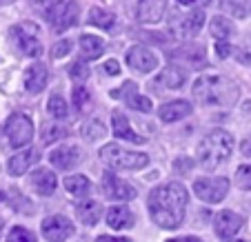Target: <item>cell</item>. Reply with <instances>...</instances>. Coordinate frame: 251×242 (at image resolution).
<instances>
[{
  "instance_id": "6da1fadb",
  "label": "cell",
  "mask_w": 251,
  "mask_h": 242,
  "mask_svg": "<svg viewBox=\"0 0 251 242\" xmlns=\"http://www.w3.org/2000/svg\"><path fill=\"white\" fill-rule=\"evenodd\" d=\"M187 202H189V194L180 182H167L156 187L149 194L151 220L162 229H178L185 220Z\"/></svg>"
},
{
  "instance_id": "7a4b0ae2",
  "label": "cell",
  "mask_w": 251,
  "mask_h": 242,
  "mask_svg": "<svg viewBox=\"0 0 251 242\" xmlns=\"http://www.w3.org/2000/svg\"><path fill=\"white\" fill-rule=\"evenodd\" d=\"M194 96L200 105L231 107L238 100V87L223 76H200L194 82Z\"/></svg>"
},
{
  "instance_id": "3957f363",
  "label": "cell",
  "mask_w": 251,
  "mask_h": 242,
  "mask_svg": "<svg viewBox=\"0 0 251 242\" xmlns=\"http://www.w3.org/2000/svg\"><path fill=\"white\" fill-rule=\"evenodd\" d=\"M233 151V136L229 131L223 129H216V131L207 133V136L200 140L198 149H196V160L202 169L211 171L216 167H220L223 162H227L231 158Z\"/></svg>"
},
{
  "instance_id": "277c9868",
  "label": "cell",
  "mask_w": 251,
  "mask_h": 242,
  "mask_svg": "<svg viewBox=\"0 0 251 242\" xmlns=\"http://www.w3.org/2000/svg\"><path fill=\"white\" fill-rule=\"evenodd\" d=\"M100 160L111 169H125V171H138L145 169L149 165L147 153H138V151H127L120 145H104L100 149Z\"/></svg>"
},
{
  "instance_id": "5b68a950",
  "label": "cell",
  "mask_w": 251,
  "mask_h": 242,
  "mask_svg": "<svg viewBox=\"0 0 251 242\" xmlns=\"http://www.w3.org/2000/svg\"><path fill=\"white\" fill-rule=\"evenodd\" d=\"M78 16H80V7H78L76 0H56V2L49 5L47 11V18L56 33H62L67 29L76 27Z\"/></svg>"
},
{
  "instance_id": "8992f818",
  "label": "cell",
  "mask_w": 251,
  "mask_h": 242,
  "mask_svg": "<svg viewBox=\"0 0 251 242\" xmlns=\"http://www.w3.org/2000/svg\"><path fill=\"white\" fill-rule=\"evenodd\" d=\"M14 40H16V47L23 56H29V58H40L43 53V45L38 40V27L29 20L20 23L18 27H14Z\"/></svg>"
},
{
  "instance_id": "52a82bcc",
  "label": "cell",
  "mask_w": 251,
  "mask_h": 242,
  "mask_svg": "<svg viewBox=\"0 0 251 242\" xmlns=\"http://www.w3.org/2000/svg\"><path fill=\"white\" fill-rule=\"evenodd\" d=\"M5 133H7L9 145L14 149L27 147L33 138V122L25 114H14V116H9V120H7Z\"/></svg>"
},
{
  "instance_id": "ba28073f",
  "label": "cell",
  "mask_w": 251,
  "mask_h": 242,
  "mask_svg": "<svg viewBox=\"0 0 251 242\" xmlns=\"http://www.w3.org/2000/svg\"><path fill=\"white\" fill-rule=\"evenodd\" d=\"M194 191L202 202H220L229 194L227 178H198L194 182Z\"/></svg>"
},
{
  "instance_id": "9c48e42d",
  "label": "cell",
  "mask_w": 251,
  "mask_h": 242,
  "mask_svg": "<svg viewBox=\"0 0 251 242\" xmlns=\"http://www.w3.org/2000/svg\"><path fill=\"white\" fill-rule=\"evenodd\" d=\"M127 65L140 73H149L158 67V58H156V53H153L151 49H147L145 45H133L127 51Z\"/></svg>"
},
{
  "instance_id": "30bf717a",
  "label": "cell",
  "mask_w": 251,
  "mask_h": 242,
  "mask_svg": "<svg viewBox=\"0 0 251 242\" xmlns=\"http://www.w3.org/2000/svg\"><path fill=\"white\" fill-rule=\"evenodd\" d=\"M102 194L109 200H131L136 198V189L129 182L120 180L114 173H104L102 176Z\"/></svg>"
},
{
  "instance_id": "8fae6325",
  "label": "cell",
  "mask_w": 251,
  "mask_h": 242,
  "mask_svg": "<svg viewBox=\"0 0 251 242\" xmlns=\"http://www.w3.org/2000/svg\"><path fill=\"white\" fill-rule=\"evenodd\" d=\"M74 233V222L71 220H67L65 216H51V218H47L43 222V236L47 238V240H67V238Z\"/></svg>"
},
{
  "instance_id": "7c38bea8",
  "label": "cell",
  "mask_w": 251,
  "mask_h": 242,
  "mask_svg": "<svg viewBox=\"0 0 251 242\" xmlns=\"http://www.w3.org/2000/svg\"><path fill=\"white\" fill-rule=\"evenodd\" d=\"M213 229H216V236L223 238V240H231L238 231L242 229V218L233 211H220L213 220Z\"/></svg>"
},
{
  "instance_id": "4fadbf2b",
  "label": "cell",
  "mask_w": 251,
  "mask_h": 242,
  "mask_svg": "<svg viewBox=\"0 0 251 242\" xmlns=\"http://www.w3.org/2000/svg\"><path fill=\"white\" fill-rule=\"evenodd\" d=\"M167 11V0H140L138 2V20L145 24L160 23Z\"/></svg>"
},
{
  "instance_id": "5bb4252c",
  "label": "cell",
  "mask_w": 251,
  "mask_h": 242,
  "mask_svg": "<svg viewBox=\"0 0 251 242\" xmlns=\"http://www.w3.org/2000/svg\"><path fill=\"white\" fill-rule=\"evenodd\" d=\"M29 185L38 191L40 195H51L53 191H56V187H58V180H56V173H53L51 169H45V167H40V169H36L31 173V178H29Z\"/></svg>"
},
{
  "instance_id": "9a60e30c",
  "label": "cell",
  "mask_w": 251,
  "mask_h": 242,
  "mask_svg": "<svg viewBox=\"0 0 251 242\" xmlns=\"http://www.w3.org/2000/svg\"><path fill=\"white\" fill-rule=\"evenodd\" d=\"M47 80H49V73L43 62H33L27 72H25V87L31 94H40L47 87Z\"/></svg>"
},
{
  "instance_id": "2e32d148",
  "label": "cell",
  "mask_w": 251,
  "mask_h": 242,
  "mask_svg": "<svg viewBox=\"0 0 251 242\" xmlns=\"http://www.w3.org/2000/svg\"><path fill=\"white\" fill-rule=\"evenodd\" d=\"M80 149L78 147H58L49 153V160L56 169H71L80 162Z\"/></svg>"
},
{
  "instance_id": "e0dca14e",
  "label": "cell",
  "mask_w": 251,
  "mask_h": 242,
  "mask_svg": "<svg viewBox=\"0 0 251 242\" xmlns=\"http://www.w3.org/2000/svg\"><path fill=\"white\" fill-rule=\"evenodd\" d=\"M111 129H114V136L120 138V140H127V143H133V145L145 143V138L133 131L131 124L127 122V118L120 111H114V116H111Z\"/></svg>"
},
{
  "instance_id": "ac0fdd59",
  "label": "cell",
  "mask_w": 251,
  "mask_h": 242,
  "mask_svg": "<svg viewBox=\"0 0 251 242\" xmlns=\"http://www.w3.org/2000/svg\"><path fill=\"white\" fill-rule=\"evenodd\" d=\"M191 114V102L187 100H174V102H167L160 107L158 116H160L162 122H176V120H182Z\"/></svg>"
},
{
  "instance_id": "d6986e66",
  "label": "cell",
  "mask_w": 251,
  "mask_h": 242,
  "mask_svg": "<svg viewBox=\"0 0 251 242\" xmlns=\"http://www.w3.org/2000/svg\"><path fill=\"white\" fill-rule=\"evenodd\" d=\"M133 214L129 207H125V204H120V207H111L109 211H107V224H109L111 229H118V231H123V229H131L133 227Z\"/></svg>"
},
{
  "instance_id": "ffe728a7",
  "label": "cell",
  "mask_w": 251,
  "mask_h": 242,
  "mask_svg": "<svg viewBox=\"0 0 251 242\" xmlns=\"http://www.w3.org/2000/svg\"><path fill=\"white\" fill-rule=\"evenodd\" d=\"M40 153L36 151V149H20L18 153H16L14 158L9 160V173L11 176H23L25 171L29 169V165H31L33 160H38Z\"/></svg>"
},
{
  "instance_id": "44dd1931",
  "label": "cell",
  "mask_w": 251,
  "mask_h": 242,
  "mask_svg": "<svg viewBox=\"0 0 251 242\" xmlns=\"http://www.w3.org/2000/svg\"><path fill=\"white\" fill-rule=\"evenodd\" d=\"M100 214H102V207L96 200H82V202L76 204L78 220H82V224H87V227H94L100 220Z\"/></svg>"
},
{
  "instance_id": "7402d4cb",
  "label": "cell",
  "mask_w": 251,
  "mask_h": 242,
  "mask_svg": "<svg viewBox=\"0 0 251 242\" xmlns=\"http://www.w3.org/2000/svg\"><path fill=\"white\" fill-rule=\"evenodd\" d=\"M80 51H82V58H85V60H96V58H100L102 51H104L102 38L85 33V36L80 38Z\"/></svg>"
},
{
  "instance_id": "603a6c76",
  "label": "cell",
  "mask_w": 251,
  "mask_h": 242,
  "mask_svg": "<svg viewBox=\"0 0 251 242\" xmlns=\"http://www.w3.org/2000/svg\"><path fill=\"white\" fill-rule=\"evenodd\" d=\"M158 85L167 87V89H180L185 85V72H180L178 67H167L158 76Z\"/></svg>"
},
{
  "instance_id": "cb8c5ba5",
  "label": "cell",
  "mask_w": 251,
  "mask_h": 242,
  "mask_svg": "<svg viewBox=\"0 0 251 242\" xmlns=\"http://www.w3.org/2000/svg\"><path fill=\"white\" fill-rule=\"evenodd\" d=\"M202 23H204V11L196 9L194 14H189L187 18H182L180 33H182V36H187V38H191V36H196V33L202 29Z\"/></svg>"
},
{
  "instance_id": "d4e9b609",
  "label": "cell",
  "mask_w": 251,
  "mask_h": 242,
  "mask_svg": "<svg viewBox=\"0 0 251 242\" xmlns=\"http://www.w3.org/2000/svg\"><path fill=\"white\" fill-rule=\"evenodd\" d=\"M65 189L69 191L71 195H76V198H82V195H87L91 191V182H89V178H85V176H69L65 180Z\"/></svg>"
},
{
  "instance_id": "484cf974",
  "label": "cell",
  "mask_w": 251,
  "mask_h": 242,
  "mask_svg": "<svg viewBox=\"0 0 251 242\" xmlns=\"http://www.w3.org/2000/svg\"><path fill=\"white\" fill-rule=\"evenodd\" d=\"M89 24L94 27H100V29H114L116 24V16L107 9H100V7H94L89 11Z\"/></svg>"
},
{
  "instance_id": "4316f807",
  "label": "cell",
  "mask_w": 251,
  "mask_h": 242,
  "mask_svg": "<svg viewBox=\"0 0 251 242\" xmlns=\"http://www.w3.org/2000/svg\"><path fill=\"white\" fill-rule=\"evenodd\" d=\"M233 33V24L231 20H227L225 16H216L211 20V36L216 40H229Z\"/></svg>"
},
{
  "instance_id": "83f0119b",
  "label": "cell",
  "mask_w": 251,
  "mask_h": 242,
  "mask_svg": "<svg viewBox=\"0 0 251 242\" xmlns=\"http://www.w3.org/2000/svg\"><path fill=\"white\" fill-rule=\"evenodd\" d=\"M223 9L233 18H247L251 14V0H223Z\"/></svg>"
},
{
  "instance_id": "f1b7e54d",
  "label": "cell",
  "mask_w": 251,
  "mask_h": 242,
  "mask_svg": "<svg viewBox=\"0 0 251 242\" xmlns=\"http://www.w3.org/2000/svg\"><path fill=\"white\" fill-rule=\"evenodd\" d=\"M104 133H107V127L100 120H91V122L82 124V138H85L87 143H96V140L104 138Z\"/></svg>"
},
{
  "instance_id": "f546056e",
  "label": "cell",
  "mask_w": 251,
  "mask_h": 242,
  "mask_svg": "<svg viewBox=\"0 0 251 242\" xmlns=\"http://www.w3.org/2000/svg\"><path fill=\"white\" fill-rule=\"evenodd\" d=\"M49 114L58 120L67 118V105H65V100H62V96L53 94L51 98H49Z\"/></svg>"
},
{
  "instance_id": "4dcf8cb0",
  "label": "cell",
  "mask_w": 251,
  "mask_h": 242,
  "mask_svg": "<svg viewBox=\"0 0 251 242\" xmlns=\"http://www.w3.org/2000/svg\"><path fill=\"white\" fill-rule=\"evenodd\" d=\"M236 185L240 187L242 191H249L251 189V165L238 167V171H236Z\"/></svg>"
},
{
  "instance_id": "1f68e13d",
  "label": "cell",
  "mask_w": 251,
  "mask_h": 242,
  "mask_svg": "<svg viewBox=\"0 0 251 242\" xmlns=\"http://www.w3.org/2000/svg\"><path fill=\"white\" fill-rule=\"evenodd\" d=\"M127 105L131 107V109H138V111H151V100L140 96V94L127 96Z\"/></svg>"
},
{
  "instance_id": "d6a6232c",
  "label": "cell",
  "mask_w": 251,
  "mask_h": 242,
  "mask_svg": "<svg viewBox=\"0 0 251 242\" xmlns=\"http://www.w3.org/2000/svg\"><path fill=\"white\" fill-rule=\"evenodd\" d=\"M7 240L9 242H33L36 238H33V233L29 231V229L25 227H14L9 231V236H7Z\"/></svg>"
},
{
  "instance_id": "836d02e7",
  "label": "cell",
  "mask_w": 251,
  "mask_h": 242,
  "mask_svg": "<svg viewBox=\"0 0 251 242\" xmlns=\"http://www.w3.org/2000/svg\"><path fill=\"white\" fill-rule=\"evenodd\" d=\"M69 73H71V78H76V80H87V78H89V67H87L85 60H78L76 65L69 69Z\"/></svg>"
},
{
  "instance_id": "e575fe53",
  "label": "cell",
  "mask_w": 251,
  "mask_h": 242,
  "mask_svg": "<svg viewBox=\"0 0 251 242\" xmlns=\"http://www.w3.org/2000/svg\"><path fill=\"white\" fill-rule=\"evenodd\" d=\"M67 136V129H62V127H51V124H45V133H43V138L47 140V143H51L53 138H65Z\"/></svg>"
},
{
  "instance_id": "d590c367",
  "label": "cell",
  "mask_w": 251,
  "mask_h": 242,
  "mask_svg": "<svg viewBox=\"0 0 251 242\" xmlns=\"http://www.w3.org/2000/svg\"><path fill=\"white\" fill-rule=\"evenodd\" d=\"M89 102V94H87L85 87H76L74 89V105H76V109H82V107Z\"/></svg>"
},
{
  "instance_id": "8d00e7d4",
  "label": "cell",
  "mask_w": 251,
  "mask_h": 242,
  "mask_svg": "<svg viewBox=\"0 0 251 242\" xmlns=\"http://www.w3.org/2000/svg\"><path fill=\"white\" fill-rule=\"evenodd\" d=\"M71 40H60V43H56L53 45V49H51V56L53 58H62V56H67V53L71 51Z\"/></svg>"
},
{
  "instance_id": "74e56055",
  "label": "cell",
  "mask_w": 251,
  "mask_h": 242,
  "mask_svg": "<svg viewBox=\"0 0 251 242\" xmlns=\"http://www.w3.org/2000/svg\"><path fill=\"white\" fill-rule=\"evenodd\" d=\"M231 51H233V47L227 43V40H218V43H216V53H218L220 58H227Z\"/></svg>"
},
{
  "instance_id": "f35d334b",
  "label": "cell",
  "mask_w": 251,
  "mask_h": 242,
  "mask_svg": "<svg viewBox=\"0 0 251 242\" xmlns=\"http://www.w3.org/2000/svg\"><path fill=\"white\" fill-rule=\"evenodd\" d=\"M104 72L109 73V76H118L120 73V65L116 60H109V62H104Z\"/></svg>"
},
{
  "instance_id": "ab89813d",
  "label": "cell",
  "mask_w": 251,
  "mask_h": 242,
  "mask_svg": "<svg viewBox=\"0 0 251 242\" xmlns=\"http://www.w3.org/2000/svg\"><path fill=\"white\" fill-rule=\"evenodd\" d=\"M189 165H191V160H185V158L180 160V158H178V160H176V171H180V169L182 171H189L191 169Z\"/></svg>"
},
{
  "instance_id": "60d3db41",
  "label": "cell",
  "mask_w": 251,
  "mask_h": 242,
  "mask_svg": "<svg viewBox=\"0 0 251 242\" xmlns=\"http://www.w3.org/2000/svg\"><path fill=\"white\" fill-rule=\"evenodd\" d=\"M96 240H98V242H125L127 238H118V236H98Z\"/></svg>"
},
{
  "instance_id": "b9f144b4",
  "label": "cell",
  "mask_w": 251,
  "mask_h": 242,
  "mask_svg": "<svg viewBox=\"0 0 251 242\" xmlns=\"http://www.w3.org/2000/svg\"><path fill=\"white\" fill-rule=\"evenodd\" d=\"M31 7L38 9V7H47V0H31Z\"/></svg>"
},
{
  "instance_id": "7bdbcfd3",
  "label": "cell",
  "mask_w": 251,
  "mask_h": 242,
  "mask_svg": "<svg viewBox=\"0 0 251 242\" xmlns=\"http://www.w3.org/2000/svg\"><path fill=\"white\" fill-rule=\"evenodd\" d=\"M180 5H196V2H207V0H178Z\"/></svg>"
},
{
  "instance_id": "ee69618b",
  "label": "cell",
  "mask_w": 251,
  "mask_h": 242,
  "mask_svg": "<svg viewBox=\"0 0 251 242\" xmlns=\"http://www.w3.org/2000/svg\"><path fill=\"white\" fill-rule=\"evenodd\" d=\"M242 153H247V156L251 153V140H247V143L242 145Z\"/></svg>"
},
{
  "instance_id": "f6af8a7d",
  "label": "cell",
  "mask_w": 251,
  "mask_h": 242,
  "mask_svg": "<svg viewBox=\"0 0 251 242\" xmlns=\"http://www.w3.org/2000/svg\"><path fill=\"white\" fill-rule=\"evenodd\" d=\"M11 2H16V0H0V7H5V5H11Z\"/></svg>"
},
{
  "instance_id": "bcb514c9",
  "label": "cell",
  "mask_w": 251,
  "mask_h": 242,
  "mask_svg": "<svg viewBox=\"0 0 251 242\" xmlns=\"http://www.w3.org/2000/svg\"><path fill=\"white\" fill-rule=\"evenodd\" d=\"M0 229H2V220H0Z\"/></svg>"
}]
</instances>
